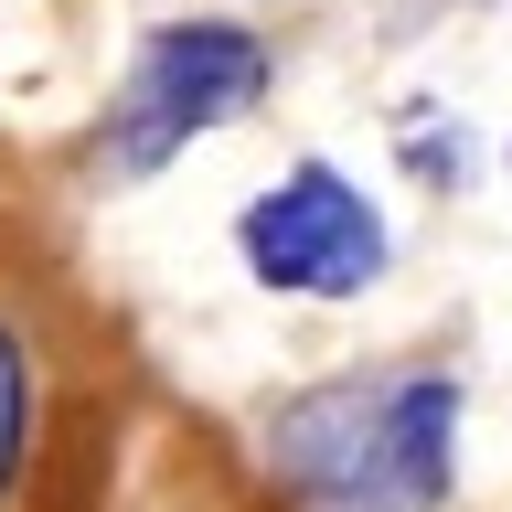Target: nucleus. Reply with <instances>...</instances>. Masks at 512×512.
Instances as JSON below:
<instances>
[{
  "mask_svg": "<svg viewBox=\"0 0 512 512\" xmlns=\"http://www.w3.org/2000/svg\"><path fill=\"white\" fill-rule=\"evenodd\" d=\"M267 470L310 512H438L459 480V374H342L267 416Z\"/></svg>",
  "mask_w": 512,
  "mask_h": 512,
  "instance_id": "f257e3e1",
  "label": "nucleus"
},
{
  "mask_svg": "<svg viewBox=\"0 0 512 512\" xmlns=\"http://www.w3.org/2000/svg\"><path fill=\"white\" fill-rule=\"evenodd\" d=\"M267 86H278V54H267L246 22H160V32H139V54H128L118 96H107L96 160H107L118 182H139L160 160H182L203 128L256 118Z\"/></svg>",
  "mask_w": 512,
  "mask_h": 512,
  "instance_id": "f03ea898",
  "label": "nucleus"
},
{
  "mask_svg": "<svg viewBox=\"0 0 512 512\" xmlns=\"http://www.w3.org/2000/svg\"><path fill=\"white\" fill-rule=\"evenodd\" d=\"M235 256H246V278L278 288V299H363V288L384 278L395 235H384L374 192L352 182V171L288 160L278 182L235 214Z\"/></svg>",
  "mask_w": 512,
  "mask_h": 512,
  "instance_id": "7ed1b4c3",
  "label": "nucleus"
},
{
  "mask_svg": "<svg viewBox=\"0 0 512 512\" xmlns=\"http://www.w3.org/2000/svg\"><path fill=\"white\" fill-rule=\"evenodd\" d=\"M22 459H32V374H22L11 320H0V502L22 491Z\"/></svg>",
  "mask_w": 512,
  "mask_h": 512,
  "instance_id": "20e7f679",
  "label": "nucleus"
}]
</instances>
